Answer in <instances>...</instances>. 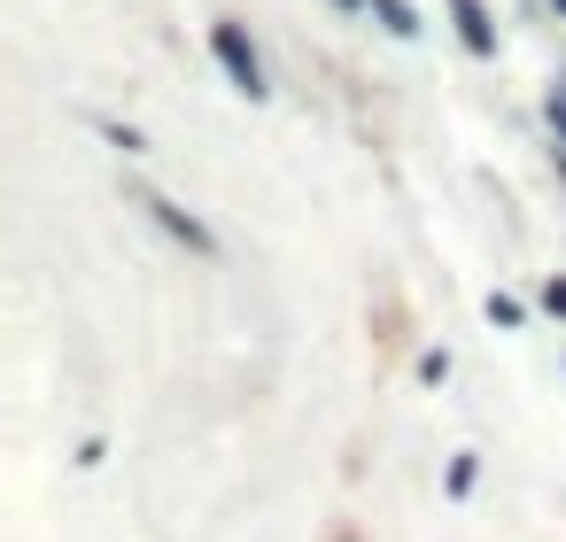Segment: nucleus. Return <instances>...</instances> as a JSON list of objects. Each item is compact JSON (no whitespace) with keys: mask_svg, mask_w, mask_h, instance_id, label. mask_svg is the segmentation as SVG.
I'll return each instance as SVG.
<instances>
[{"mask_svg":"<svg viewBox=\"0 0 566 542\" xmlns=\"http://www.w3.org/2000/svg\"><path fill=\"white\" fill-rule=\"evenodd\" d=\"M450 16H458V32H465L473 55H497V24H490V9H481V0H450Z\"/></svg>","mask_w":566,"mask_h":542,"instance_id":"2","label":"nucleus"},{"mask_svg":"<svg viewBox=\"0 0 566 542\" xmlns=\"http://www.w3.org/2000/svg\"><path fill=\"white\" fill-rule=\"evenodd\" d=\"M210 47H217V62L233 70V85H240L249 102H264V94H272V85H264V62H257V47H249V32H240V24H217V32H210Z\"/></svg>","mask_w":566,"mask_h":542,"instance_id":"1","label":"nucleus"},{"mask_svg":"<svg viewBox=\"0 0 566 542\" xmlns=\"http://www.w3.org/2000/svg\"><path fill=\"white\" fill-rule=\"evenodd\" d=\"M148 210H155V217H164V225H172V233H179L187 248H202V256H210V233H202V225H194L187 210H172V202H148Z\"/></svg>","mask_w":566,"mask_h":542,"instance_id":"4","label":"nucleus"},{"mask_svg":"<svg viewBox=\"0 0 566 542\" xmlns=\"http://www.w3.org/2000/svg\"><path fill=\"white\" fill-rule=\"evenodd\" d=\"M473 481H481V466H473V449H465V458H450V496H473Z\"/></svg>","mask_w":566,"mask_h":542,"instance_id":"5","label":"nucleus"},{"mask_svg":"<svg viewBox=\"0 0 566 542\" xmlns=\"http://www.w3.org/2000/svg\"><path fill=\"white\" fill-rule=\"evenodd\" d=\"M342 9H373V0H342Z\"/></svg>","mask_w":566,"mask_h":542,"instance_id":"8","label":"nucleus"},{"mask_svg":"<svg viewBox=\"0 0 566 542\" xmlns=\"http://www.w3.org/2000/svg\"><path fill=\"white\" fill-rule=\"evenodd\" d=\"M373 16H380V32H396V39H420V16H412V0H373Z\"/></svg>","mask_w":566,"mask_h":542,"instance_id":"3","label":"nucleus"},{"mask_svg":"<svg viewBox=\"0 0 566 542\" xmlns=\"http://www.w3.org/2000/svg\"><path fill=\"white\" fill-rule=\"evenodd\" d=\"M543 310H551V318H566V280H543Z\"/></svg>","mask_w":566,"mask_h":542,"instance_id":"7","label":"nucleus"},{"mask_svg":"<svg viewBox=\"0 0 566 542\" xmlns=\"http://www.w3.org/2000/svg\"><path fill=\"white\" fill-rule=\"evenodd\" d=\"M490 326H505V333H512V326H528V310H520L512 295H490Z\"/></svg>","mask_w":566,"mask_h":542,"instance_id":"6","label":"nucleus"}]
</instances>
